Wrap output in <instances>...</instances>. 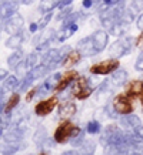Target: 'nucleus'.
I'll return each instance as SVG.
<instances>
[{"label":"nucleus","mask_w":143,"mask_h":155,"mask_svg":"<svg viewBox=\"0 0 143 155\" xmlns=\"http://www.w3.org/2000/svg\"><path fill=\"white\" fill-rule=\"evenodd\" d=\"M120 63H119V58H107V60H103V61H99L96 63L93 66L89 68L90 74H97V75H107V74H112L113 71H116L119 68Z\"/></svg>","instance_id":"7ed1b4c3"},{"label":"nucleus","mask_w":143,"mask_h":155,"mask_svg":"<svg viewBox=\"0 0 143 155\" xmlns=\"http://www.w3.org/2000/svg\"><path fill=\"white\" fill-rule=\"evenodd\" d=\"M37 91H39V87H33V88H30L27 91V93H26V101H27V103H30V101H32V100H33V97L36 94H37Z\"/></svg>","instance_id":"cd10ccee"},{"label":"nucleus","mask_w":143,"mask_h":155,"mask_svg":"<svg viewBox=\"0 0 143 155\" xmlns=\"http://www.w3.org/2000/svg\"><path fill=\"white\" fill-rule=\"evenodd\" d=\"M19 78L14 77V75H7L5 78V83H3V87H5L6 91H10V90H14L16 87H19Z\"/></svg>","instance_id":"b1692460"},{"label":"nucleus","mask_w":143,"mask_h":155,"mask_svg":"<svg viewBox=\"0 0 143 155\" xmlns=\"http://www.w3.org/2000/svg\"><path fill=\"white\" fill-rule=\"evenodd\" d=\"M23 24H24L23 17L16 12V13L5 23V31H7L10 36H12V34H16V33H22Z\"/></svg>","instance_id":"1a4fd4ad"},{"label":"nucleus","mask_w":143,"mask_h":155,"mask_svg":"<svg viewBox=\"0 0 143 155\" xmlns=\"http://www.w3.org/2000/svg\"><path fill=\"white\" fill-rule=\"evenodd\" d=\"M132 9L139 13V12H142L143 10V0H132Z\"/></svg>","instance_id":"c85d7f7f"},{"label":"nucleus","mask_w":143,"mask_h":155,"mask_svg":"<svg viewBox=\"0 0 143 155\" xmlns=\"http://www.w3.org/2000/svg\"><path fill=\"white\" fill-rule=\"evenodd\" d=\"M82 57H83V56H82V54L77 51V50H72V51L66 56V58L63 60L62 66L66 67V68H70V67L76 66V64H79V63H80Z\"/></svg>","instance_id":"f3484780"},{"label":"nucleus","mask_w":143,"mask_h":155,"mask_svg":"<svg viewBox=\"0 0 143 155\" xmlns=\"http://www.w3.org/2000/svg\"><path fill=\"white\" fill-rule=\"evenodd\" d=\"M110 80L114 83V85H124V83L127 81V71L123 70V68H117L116 71L112 73Z\"/></svg>","instance_id":"6ab92c4d"},{"label":"nucleus","mask_w":143,"mask_h":155,"mask_svg":"<svg viewBox=\"0 0 143 155\" xmlns=\"http://www.w3.org/2000/svg\"><path fill=\"white\" fill-rule=\"evenodd\" d=\"M95 148H96L95 142L90 141V140H85L80 147H77V152L79 154H92L95 151Z\"/></svg>","instance_id":"4be33fe9"},{"label":"nucleus","mask_w":143,"mask_h":155,"mask_svg":"<svg viewBox=\"0 0 143 155\" xmlns=\"http://www.w3.org/2000/svg\"><path fill=\"white\" fill-rule=\"evenodd\" d=\"M17 12V2L5 0L0 3V24H5L7 20Z\"/></svg>","instance_id":"6e6552de"},{"label":"nucleus","mask_w":143,"mask_h":155,"mask_svg":"<svg viewBox=\"0 0 143 155\" xmlns=\"http://www.w3.org/2000/svg\"><path fill=\"white\" fill-rule=\"evenodd\" d=\"M92 38H93V43H95V47L97 50V53L103 51L107 47V44H109V31L103 30V28L96 30L92 34Z\"/></svg>","instance_id":"f8f14e48"},{"label":"nucleus","mask_w":143,"mask_h":155,"mask_svg":"<svg viewBox=\"0 0 143 155\" xmlns=\"http://www.w3.org/2000/svg\"><path fill=\"white\" fill-rule=\"evenodd\" d=\"M123 0H103V3L107 6H116V5H119V3H122Z\"/></svg>","instance_id":"2f4dec72"},{"label":"nucleus","mask_w":143,"mask_h":155,"mask_svg":"<svg viewBox=\"0 0 143 155\" xmlns=\"http://www.w3.org/2000/svg\"><path fill=\"white\" fill-rule=\"evenodd\" d=\"M136 47H143V31H140V34L136 38Z\"/></svg>","instance_id":"473e14b6"},{"label":"nucleus","mask_w":143,"mask_h":155,"mask_svg":"<svg viewBox=\"0 0 143 155\" xmlns=\"http://www.w3.org/2000/svg\"><path fill=\"white\" fill-rule=\"evenodd\" d=\"M72 3H73V0H60V2H59V6H57V9L67 7V6H70Z\"/></svg>","instance_id":"c756f323"},{"label":"nucleus","mask_w":143,"mask_h":155,"mask_svg":"<svg viewBox=\"0 0 143 155\" xmlns=\"http://www.w3.org/2000/svg\"><path fill=\"white\" fill-rule=\"evenodd\" d=\"M3 130H5V122H3V120L0 118V134L3 132Z\"/></svg>","instance_id":"c9c22d12"},{"label":"nucleus","mask_w":143,"mask_h":155,"mask_svg":"<svg viewBox=\"0 0 143 155\" xmlns=\"http://www.w3.org/2000/svg\"><path fill=\"white\" fill-rule=\"evenodd\" d=\"M136 24H138V28H139V30H140V31H143V13L138 17V21H136Z\"/></svg>","instance_id":"f704fd0d"},{"label":"nucleus","mask_w":143,"mask_h":155,"mask_svg":"<svg viewBox=\"0 0 143 155\" xmlns=\"http://www.w3.org/2000/svg\"><path fill=\"white\" fill-rule=\"evenodd\" d=\"M23 44V34L22 33H16L12 34L9 37V40L6 41V46L9 48H13V50H19Z\"/></svg>","instance_id":"aec40b11"},{"label":"nucleus","mask_w":143,"mask_h":155,"mask_svg":"<svg viewBox=\"0 0 143 155\" xmlns=\"http://www.w3.org/2000/svg\"><path fill=\"white\" fill-rule=\"evenodd\" d=\"M134 68L138 71H143V50L139 53L138 58H136V63H134Z\"/></svg>","instance_id":"bb28decb"},{"label":"nucleus","mask_w":143,"mask_h":155,"mask_svg":"<svg viewBox=\"0 0 143 155\" xmlns=\"http://www.w3.org/2000/svg\"><path fill=\"white\" fill-rule=\"evenodd\" d=\"M112 104H113L114 110L119 115H127V114H132L134 111L133 100L130 98L126 93H120V94L114 95Z\"/></svg>","instance_id":"f03ea898"},{"label":"nucleus","mask_w":143,"mask_h":155,"mask_svg":"<svg viewBox=\"0 0 143 155\" xmlns=\"http://www.w3.org/2000/svg\"><path fill=\"white\" fill-rule=\"evenodd\" d=\"M129 53L130 51L126 48V46L122 43L120 38L116 40L113 44H110V47H109V54H110V57H113V58H120V57L126 56Z\"/></svg>","instance_id":"2eb2a0df"},{"label":"nucleus","mask_w":143,"mask_h":155,"mask_svg":"<svg viewBox=\"0 0 143 155\" xmlns=\"http://www.w3.org/2000/svg\"><path fill=\"white\" fill-rule=\"evenodd\" d=\"M46 138H47V134H46V130L43 127H39V130L36 131V134H34L33 140L36 144H39V145H43V142L46 141Z\"/></svg>","instance_id":"393cba45"},{"label":"nucleus","mask_w":143,"mask_h":155,"mask_svg":"<svg viewBox=\"0 0 143 155\" xmlns=\"http://www.w3.org/2000/svg\"><path fill=\"white\" fill-rule=\"evenodd\" d=\"M77 31V23H73V24H67V26H63L60 33L57 34V41H65L67 38H70L73 34Z\"/></svg>","instance_id":"dca6fc26"},{"label":"nucleus","mask_w":143,"mask_h":155,"mask_svg":"<svg viewBox=\"0 0 143 155\" xmlns=\"http://www.w3.org/2000/svg\"><path fill=\"white\" fill-rule=\"evenodd\" d=\"M77 113V105L73 101L67 100V101H63L62 104H59V110H57V114L62 120H70L75 114Z\"/></svg>","instance_id":"ddd939ff"},{"label":"nucleus","mask_w":143,"mask_h":155,"mask_svg":"<svg viewBox=\"0 0 143 155\" xmlns=\"http://www.w3.org/2000/svg\"><path fill=\"white\" fill-rule=\"evenodd\" d=\"M32 2H33V0H23V3H26V5H30Z\"/></svg>","instance_id":"e433bc0d"},{"label":"nucleus","mask_w":143,"mask_h":155,"mask_svg":"<svg viewBox=\"0 0 143 155\" xmlns=\"http://www.w3.org/2000/svg\"><path fill=\"white\" fill-rule=\"evenodd\" d=\"M59 2L60 0H42V3H40V12H43V13L53 12V9L59 6Z\"/></svg>","instance_id":"5701e85b"},{"label":"nucleus","mask_w":143,"mask_h":155,"mask_svg":"<svg viewBox=\"0 0 143 155\" xmlns=\"http://www.w3.org/2000/svg\"><path fill=\"white\" fill-rule=\"evenodd\" d=\"M140 104H142V108H143V93H142V95H140Z\"/></svg>","instance_id":"4c0bfd02"},{"label":"nucleus","mask_w":143,"mask_h":155,"mask_svg":"<svg viewBox=\"0 0 143 155\" xmlns=\"http://www.w3.org/2000/svg\"><path fill=\"white\" fill-rule=\"evenodd\" d=\"M114 83L112 80H106L99 85V88L96 90V103L100 105H106L109 98L113 95L114 91Z\"/></svg>","instance_id":"423d86ee"},{"label":"nucleus","mask_w":143,"mask_h":155,"mask_svg":"<svg viewBox=\"0 0 143 155\" xmlns=\"http://www.w3.org/2000/svg\"><path fill=\"white\" fill-rule=\"evenodd\" d=\"M124 93L132 100L140 98L143 93V81L142 80H129L124 83Z\"/></svg>","instance_id":"9d476101"},{"label":"nucleus","mask_w":143,"mask_h":155,"mask_svg":"<svg viewBox=\"0 0 143 155\" xmlns=\"http://www.w3.org/2000/svg\"><path fill=\"white\" fill-rule=\"evenodd\" d=\"M134 135L143 141V125H139L138 128H134Z\"/></svg>","instance_id":"7c9ffc66"},{"label":"nucleus","mask_w":143,"mask_h":155,"mask_svg":"<svg viewBox=\"0 0 143 155\" xmlns=\"http://www.w3.org/2000/svg\"><path fill=\"white\" fill-rule=\"evenodd\" d=\"M22 61H23V53L20 51V50H16V51L12 53V56L7 58V64H9L10 68H13L14 70Z\"/></svg>","instance_id":"412c9836"},{"label":"nucleus","mask_w":143,"mask_h":155,"mask_svg":"<svg viewBox=\"0 0 143 155\" xmlns=\"http://www.w3.org/2000/svg\"><path fill=\"white\" fill-rule=\"evenodd\" d=\"M93 5H95V2H93V0H83V3H82V6H83L85 9H90Z\"/></svg>","instance_id":"72a5a7b5"},{"label":"nucleus","mask_w":143,"mask_h":155,"mask_svg":"<svg viewBox=\"0 0 143 155\" xmlns=\"http://www.w3.org/2000/svg\"><path fill=\"white\" fill-rule=\"evenodd\" d=\"M76 50L83 57H90V56H95V54H99L95 47V43H93L92 36H87V37L79 40V43H77V46H76Z\"/></svg>","instance_id":"0eeeda50"},{"label":"nucleus","mask_w":143,"mask_h":155,"mask_svg":"<svg viewBox=\"0 0 143 155\" xmlns=\"http://www.w3.org/2000/svg\"><path fill=\"white\" fill-rule=\"evenodd\" d=\"M120 125L126 128V131H130V134L134 132V128H138L139 125H142V121L138 115H134L133 113L127 114V115H122L120 118Z\"/></svg>","instance_id":"4468645a"},{"label":"nucleus","mask_w":143,"mask_h":155,"mask_svg":"<svg viewBox=\"0 0 143 155\" xmlns=\"http://www.w3.org/2000/svg\"><path fill=\"white\" fill-rule=\"evenodd\" d=\"M95 93V90L89 85V80L87 77H83V75H79L76 80L72 83V91L70 94L77 100H87L92 94Z\"/></svg>","instance_id":"f257e3e1"},{"label":"nucleus","mask_w":143,"mask_h":155,"mask_svg":"<svg viewBox=\"0 0 143 155\" xmlns=\"http://www.w3.org/2000/svg\"><path fill=\"white\" fill-rule=\"evenodd\" d=\"M77 77H79V73L76 70H67L66 73H63L62 78L59 80L56 88H54V93H63L67 87H70V84L76 80Z\"/></svg>","instance_id":"9b49d317"},{"label":"nucleus","mask_w":143,"mask_h":155,"mask_svg":"<svg viewBox=\"0 0 143 155\" xmlns=\"http://www.w3.org/2000/svg\"><path fill=\"white\" fill-rule=\"evenodd\" d=\"M59 104H60V100L57 98L56 95L49 97V98H44L36 104L34 114H36L37 117H46V115H49L56 107H59Z\"/></svg>","instance_id":"39448f33"},{"label":"nucleus","mask_w":143,"mask_h":155,"mask_svg":"<svg viewBox=\"0 0 143 155\" xmlns=\"http://www.w3.org/2000/svg\"><path fill=\"white\" fill-rule=\"evenodd\" d=\"M100 130H102V125L99 121H89L87 127H86V131L89 134H99Z\"/></svg>","instance_id":"a878e982"},{"label":"nucleus","mask_w":143,"mask_h":155,"mask_svg":"<svg viewBox=\"0 0 143 155\" xmlns=\"http://www.w3.org/2000/svg\"><path fill=\"white\" fill-rule=\"evenodd\" d=\"M19 103H20V94H19V93H13V94L7 98V101H6L3 113H5V114H10L14 108L19 105Z\"/></svg>","instance_id":"a211bd4d"},{"label":"nucleus","mask_w":143,"mask_h":155,"mask_svg":"<svg viewBox=\"0 0 143 155\" xmlns=\"http://www.w3.org/2000/svg\"><path fill=\"white\" fill-rule=\"evenodd\" d=\"M73 127H75V124L72 121L63 120V121L57 125L56 131H54V135H53L54 142H57V144H66L67 141H70Z\"/></svg>","instance_id":"20e7f679"}]
</instances>
